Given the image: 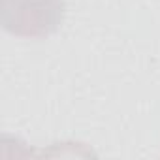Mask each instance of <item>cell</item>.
Returning <instances> with one entry per match:
<instances>
[{"instance_id":"1","label":"cell","mask_w":160,"mask_h":160,"mask_svg":"<svg viewBox=\"0 0 160 160\" xmlns=\"http://www.w3.org/2000/svg\"><path fill=\"white\" fill-rule=\"evenodd\" d=\"M64 15V0H0L2 28L17 38H49L60 28Z\"/></svg>"}]
</instances>
